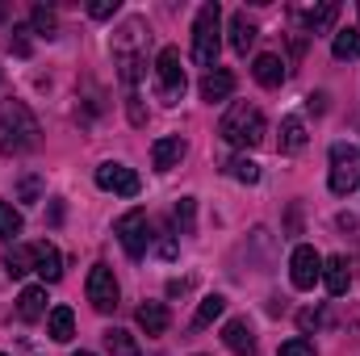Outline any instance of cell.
I'll return each instance as SVG.
<instances>
[{
  "mask_svg": "<svg viewBox=\"0 0 360 356\" xmlns=\"http://www.w3.org/2000/svg\"><path fill=\"white\" fill-rule=\"evenodd\" d=\"M38 117L21 105V101H8L0 109V155H21V151H34L38 147Z\"/></svg>",
  "mask_w": 360,
  "mask_h": 356,
  "instance_id": "1",
  "label": "cell"
},
{
  "mask_svg": "<svg viewBox=\"0 0 360 356\" xmlns=\"http://www.w3.org/2000/svg\"><path fill=\"white\" fill-rule=\"evenodd\" d=\"M218 51H222V8L210 0V4L197 8V21H193V63L214 72Z\"/></svg>",
  "mask_w": 360,
  "mask_h": 356,
  "instance_id": "2",
  "label": "cell"
},
{
  "mask_svg": "<svg viewBox=\"0 0 360 356\" xmlns=\"http://www.w3.org/2000/svg\"><path fill=\"white\" fill-rule=\"evenodd\" d=\"M218 134H222L231 147H243V151H248V147H260V143H264V113H260L256 105H248V101H235V105L226 109Z\"/></svg>",
  "mask_w": 360,
  "mask_h": 356,
  "instance_id": "3",
  "label": "cell"
},
{
  "mask_svg": "<svg viewBox=\"0 0 360 356\" xmlns=\"http://www.w3.org/2000/svg\"><path fill=\"white\" fill-rule=\"evenodd\" d=\"M143 38H147V25H143L139 17H130V21L113 34V59H117V68H122V80H126V84H134V80H139V68H143L139 46H143Z\"/></svg>",
  "mask_w": 360,
  "mask_h": 356,
  "instance_id": "4",
  "label": "cell"
},
{
  "mask_svg": "<svg viewBox=\"0 0 360 356\" xmlns=\"http://www.w3.org/2000/svg\"><path fill=\"white\" fill-rule=\"evenodd\" d=\"M327 184H331L335 197H348L352 189H360V147H352V143H335L331 147V177H327Z\"/></svg>",
  "mask_w": 360,
  "mask_h": 356,
  "instance_id": "5",
  "label": "cell"
},
{
  "mask_svg": "<svg viewBox=\"0 0 360 356\" xmlns=\"http://www.w3.org/2000/svg\"><path fill=\"white\" fill-rule=\"evenodd\" d=\"M155 89H160V101H168V105H176L180 96H184V89H188L176 46H164L160 51V59H155Z\"/></svg>",
  "mask_w": 360,
  "mask_h": 356,
  "instance_id": "6",
  "label": "cell"
},
{
  "mask_svg": "<svg viewBox=\"0 0 360 356\" xmlns=\"http://www.w3.org/2000/svg\"><path fill=\"white\" fill-rule=\"evenodd\" d=\"M117 239H122V248H126V256H130V260H143V256H147V248H151L147 214H143V210L122 214V218H117Z\"/></svg>",
  "mask_w": 360,
  "mask_h": 356,
  "instance_id": "7",
  "label": "cell"
},
{
  "mask_svg": "<svg viewBox=\"0 0 360 356\" xmlns=\"http://www.w3.org/2000/svg\"><path fill=\"white\" fill-rule=\"evenodd\" d=\"M117 276H113V268L109 265H92L89 272V302L101 310V314H109V310H117Z\"/></svg>",
  "mask_w": 360,
  "mask_h": 356,
  "instance_id": "8",
  "label": "cell"
},
{
  "mask_svg": "<svg viewBox=\"0 0 360 356\" xmlns=\"http://www.w3.org/2000/svg\"><path fill=\"white\" fill-rule=\"evenodd\" d=\"M289 281H293V289H314V281H323V256L314 252V248H293V256H289Z\"/></svg>",
  "mask_w": 360,
  "mask_h": 356,
  "instance_id": "9",
  "label": "cell"
},
{
  "mask_svg": "<svg viewBox=\"0 0 360 356\" xmlns=\"http://www.w3.org/2000/svg\"><path fill=\"white\" fill-rule=\"evenodd\" d=\"M96 184L105 189V193H117V197H139V189H143V180L134 168H126V164H101L96 168Z\"/></svg>",
  "mask_w": 360,
  "mask_h": 356,
  "instance_id": "10",
  "label": "cell"
},
{
  "mask_svg": "<svg viewBox=\"0 0 360 356\" xmlns=\"http://www.w3.org/2000/svg\"><path fill=\"white\" fill-rule=\"evenodd\" d=\"M323 285H327L331 298H344V293H348V285H352V265H348V256H327V260H323Z\"/></svg>",
  "mask_w": 360,
  "mask_h": 356,
  "instance_id": "11",
  "label": "cell"
},
{
  "mask_svg": "<svg viewBox=\"0 0 360 356\" xmlns=\"http://www.w3.org/2000/svg\"><path fill=\"white\" fill-rule=\"evenodd\" d=\"M222 344L235 356H252L256 352V331H252V323H248V319H231V323L222 327Z\"/></svg>",
  "mask_w": 360,
  "mask_h": 356,
  "instance_id": "12",
  "label": "cell"
},
{
  "mask_svg": "<svg viewBox=\"0 0 360 356\" xmlns=\"http://www.w3.org/2000/svg\"><path fill=\"white\" fill-rule=\"evenodd\" d=\"M34 272L46 281V285H55L59 276H63V256H59V248L55 243H34Z\"/></svg>",
  "mask_w": 360,
  "mask_h": 356,
  "instance_id": "13",
  "label": "cell"
},
{
  "mask_svg": "<svg viewBox=\"0 0 360 356\" xmlns=\"http://www.w3.org/2000/svg\"><path fill=\"white\" fill-rule=\"evenodd\" d=\"M231 92H235V76H231L226 68L205 72V80H201V101L218 105V101H231Z\"/></svg>",
  "mask_w": 360,
  "mask_h": 356,
  "instance_id": "14",
  "label": "cell"
},
{
  "mask_svg": "<svg viewBox=\"0 0 360 356\" xmlns=\"http://www.w3.org/2000/svg\"><path fill=\"white\" fill-rule=\"evenodd\" d=\"M184 151H188V147H184V139H180V134H172V139H160V143L151 147V164H155L160 172H172L180 160H184Z\"/></svg>",
  "mask_w": 360,
  "mask_h": 356,
  "instance_id": "15",
  "label": "cell"
},
{
  "mask_svg": "<svg viewBox=\"0 0 360 356\" xmlns=\"http://www.w3.org/2000/svg\"><path fill=\"white\" fill-rule=\"evenodd\" d=\"M46 336H51L55 344H68V340L76 336V314H72V306H55V310L46 314Z\"/></svg>",
  "mask_w": 360,
  "mask_h": 356,
  "instance_id": "16",
  "label": "cell"
},
{
  "mask_svg": "<svg viewBox=\"0 0 360 356\" xmlns=\"http://www.w3.org/2000/svg\"><path fill=\"white\" fill-rule=\"evenodd\" d=\"M302 21H306V34H323V30H331L335 25V17H340V4H314V8H302L297 13Z\"/></svg>",
  "mask_w": 360,
  "mask_h": 356,
  "instance_id": "17",
  "label": "cell"
},
{
  "mask_svg": "<svg viewBox=\"0 0 360 356\" xmlns=\"http://www.w3.org/2000/svg\"><path fill=\"white\" fill-rule=\"evenodd\" d=\"M17 314H21L25 323H38V319L46 314V289H42V285L21 289V298H17Z\"/></svg>",
  "mask_w": 360,
  "mask_h": 356,
  "instance_id": "18",
  "label": "cell"
},
{
  "mask_svg": "<svg viewBox=\"0 0 360 356\" xmlns=\"http://www.w3.org/2000/svg\"><path fill=\"white\" fill-rule=\"evenodd\" d=\"M252 76H256L264 89H281V84H285V63H281L276 55H256Z\"/></svg>",
  "mask_w": 360,
  "mask_h": 356,
  "instance_id": "19",
  "label": "cell"
},
{
  "mask_svg": "<svg viewBox=\"0 0 360 356\" xmlns=\"http://www.w3.org/2000/svg\"><path fill=\"white\" fill-rule=\"evenodd\" d=\"M139 327L147 336H164L168 331V306L164 302H143L139 306Z\"/></svg>",
  "mask_w": 360,
  "mask_h": 356,
  "instance_id": "20",
  "label": "cell"
},
{
  "mask_svg": "<svg viewBox=\"0 0 360 356\" xmlns=\"http://www.w3.org/2000/svg\"><path fill=\"white\" fill-rule=\"evenodd\" d=\"M252 42H256V25L248 21V13H235V17H231V46H235L239 55H248Z\"/></svg>",
  "mask_w": 360,
  "mask_h": 356,
  "instance_id": "21",
  "label": "cell"
},
{
  "mask_svg": "<svg viewBox=\"0 0 360 356\" xmlns=\"http://www.w3.org/2000/svg\"><path fill=\"white\" fill-rule=\"evenodd\" d=\"M331 55H335V59H360V25H348V30H335Z\"/></svg>",
  "mask_w": 360,
  "mask_h": 356,
  "instance_id": "22",
  "label": "cell"
},
{
  "mask_svg": "<svg viewBox=\"0 0 360 356\" xmlns=\"http://www.w3.org/2000/svg\"><path fill=\"white\" fill-rule=\"evenodd\" d=\"M105 352L109 356H143L139 352V340L130 331H122V327H109L105 331Z\"/></svg>",
  "mask_w": 360,
  "mask_h": 356,
  "instance_id": "23",
  "label": "cell"
},
{
  "mask_svg": "<svg viewBox=\"0 0 360 356\" xmlns=\"http://www.w3.org/2000/svg\"><path fill=\"white\" fill-rule=\"evenodd\" d=\"M306 147V122L302 117H285L281 122V151H302Z\"/></svg>",
  "mask_w": 360,
  "mask_h": 356,
  "instance_id": "24",
  "label": "cell"
},
{
  "mask_svg": "<svg viewBox=\"0 0 360 356\" xmlns=\"http://www.w3.org/2000/svg\"><path fill=\"white\" fill-rule=\"evenodd\" d=\"M222 310H226V298H222V293L201 298V306H197V314H193V327H197V331H201V327H210L214 319H222Z\"/></svg>",
  "mask_w": 360,
  "mask_h": 356,
  "instance_id": "25",
  "label": "cell"
},
{
  "mask_svg": "<svg viewBox=\"0 0 360 356\" xmlns=\"http://www.w3.org/2000/svg\"><path fill=\"white\" fill-rule=\"evenodd\" d=\"M4 268H8V276H25V272H34V248H13V252L4 256Z\"/></svg>",
  "mask_w": 360,
  "mask_h": 356,
  "instance_id": "26",
  "label": "cell"
},
{
  "mask_svg": "<svg viewBox=\"0 0 360 356\" xmlns=\"http://www.w3.org/2000/svg\"><path fill=\"white\" fill-rule=\"evenodd\" d=\"M30 25H34L42 38H55V30H59L55 13H51V8H42V4H34V8H30Z\"/></svg>",
  "mask_w": 360,
  "mask_h": 356,
  "instance_id": "27",
  "label": "cell"
},
{
  "mask_svg": "<svg viewBox=\"0 0 360 356\" xmlns=\"http://www.w3.org/2000/svg\"><path fill=\"white\" fill-rule=\"evenodd\" d=\"M17 235H21V214L8 201H0V239H17Z\"/></svg>",
  "mask_w": 360,
  "mask_h": 356,
  "instance_id": "28",
  "label": "cell"
},
{
  "mask_svg": "<svg viewBox=\"0 0 360 356\" xmlns=\"http://www.w3.org/2000/svg\"><path fill=\"white\" fill-rule=\"evenodd\" d=\"M231 172H235V180H239V184H256V180H260V164L243 155V160H235V164H231Z\"/></svg>",
  "mask_w": 360,
  "mask_h": 356,
  "instance_id": "29",
  "label": "cell"
},
{
  "mask_svg": "<svg viewBox=\"0 0 360 356\" xmlns=\"http://www.w3.org/2000/svg\"><path fill=\"white\" fill-rule=\"evenodd\" d=\"M193 214H197V205H193V197H180L176 201V227L188 235L193 231Z\"/></svg>",
  "mask_w": 360,
  "mask_h": 356,
  "instance_id": "30",
  "label": "cell"
},
{
  "mask_svg": "<svg viewBox=\"0 0 360 356\" xmlns=\"http://www.w3.org/2000/svg\"><path fill=\"white\" fill-rule=\"evenodd\" d=\"M281 356H319V352H314V344H310V340L293 336V340H285V344H281Z\"/></svg>",
  "mask_w": 360,
  "mask_h": 356,
  "instance_id": "31",
  "label": "cell"
},
{
  "mask_svg": "<svg viewBox=\"0 0 360 356\" xmlns=\"http://www.w3.org/2000/svg\"><path fill=\"white\" fill-rule=\"evenodd\" d=\"M17 193H21V201H38V197H42V180L38 177H21Z\"/></svg>",
  "mask_w": 360,
  "mask_h": 356,
  "instance_id": "32",
  "label": "cell"
},
{
  "mask_svg": "<svg viewBox=\"0 0 360 356\" xmlns=\"http://www.w3.org/2000/svg\"><path fill=\"white\" fill-rule=\"evenodd\" d=\"M25 34H30V30H25V25H17V30H13V38H8V46H13L17 55H30V38H25Z\"/></svg>",
  "mask_w": 360,
  "mask_h": 356,
  "instance_id": "33",
  "label": "cell"
},
{
  "mask_svg": "<svg viewBox=\"0 0 360 356\" xmlns=\"http://www.w3.org/2000/svg\"><path fill=\"white\" fill-rule=\"evenodd\" d=\"M89 13L96 17V21H105V17L117 13V0H96V4H89Z\"/></svg>",
  "mask_w": 360,
  "mask_h": 356,
  "instance_id": "34",
  "label": "cell"
},
{
  "mask_svg": "<svg viewBox=\"0 0 360 356\" xmlns=\"http://www.w3.org/2000/svg\"><path fill=\"white\" fill-rule=\"evenodd\" d=\"M319 323H323V314H319V310H302V314H297V327H302V331H314Z\"/></svg>",
  "mask_w": 360,
  "mask_h": 356,
  "instance_id": "35",
  "label": "cell"
},
{
  "mask_svg": "<svg viewBox=\"0 0 360 356\" xmlns=\"http://www.w3.org/2000/svg\"><path fill=\"white\" fill-rule=\"evenodd\" d=\"M310 109H319V113H323V109H327V92H314V96H310Z\"/></svg>",
  "mask_w": 360,
  "mask_h": 356,
  "instance_id": "36",
  "label": "cell"
},
{
  "mask_svg": "<svg viewBox=\"0 0 360 356\" xmlns=\"http://www.w3.org/2000/svg\"><path fill=\"white\" fill-rule=\"evenodd\" d=\"M72 356H96V352H72Z\"/></svg>",
  "mask_w": 360,
  "mask_h": 356,
  "instance_id": "37",
  "label": "cell"
}]
</instances>
